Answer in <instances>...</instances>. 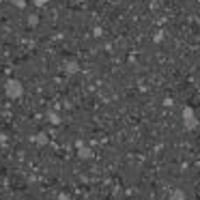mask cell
<instances>
[{"label":"cell","mask_w":200,"mask_h":200,"mask_svg":"<svg viewBox=\"0 0 200 200\" xmlns=\"http://www.w3.org/2000/svg\"><path fill=\"white\" fill-rule=\"evenodd\" d=\"M172 196H174L172 200H183V192H177V194H172Z\"/></svg>","instance_id":"2"},{"label":"cell","mask_w":200,"mask_h":200,"mask_svg":"<svg viewBox=\"0 0 200 200\" xmlns=\"http://www.w3.org/2000/svg\"><path fill=\"white\" fill-rule=\"evenodd\" d=\"M6 88H9V97H17L22 93V86H17V82H9Z\"/></svg>","instance_id":"1"}]
</instances>
